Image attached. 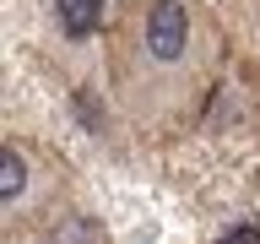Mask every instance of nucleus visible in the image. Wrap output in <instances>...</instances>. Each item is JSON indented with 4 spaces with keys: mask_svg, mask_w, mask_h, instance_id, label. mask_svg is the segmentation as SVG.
<instances>
[{
    "mask_svg": "<svg viewBox=\"0 0 260 244\" xmlns=\"http://www.w3.org/2000/svg\"><path fill=\"white\" fill-rule=\"evenodd\" d=\"M6 244H109V239H103V223H98L92 211H81L76 201H65L49 217H38L32 228L6 233Z\"/></svg>",
    "mask_w": 260,
    "mask_h": 244,
    "instance_id": "7ed1b4c3",
    "label": "nucleus"
},
{
    "mask_svg": "<svg viewBox=\"0 0 260 244\" xmlns=\"http://www.w3.org/2000/svg\"><path fill=\"white\" fill-rule=\"evenodd\" d=\"M228 71V33L206 0H119L109 16V98L146 141L195 130Z\"/></svg>",
    "mask_w": 260,
    "mask_h": 244,
    "instance_id": "f257e3e1",
    "label": "nucleus"
},
{
    "mask_svg": "<svg viewBox=\"0 0 260 244\" xmlns=\"http://www.w3.org/2000/svg\"><path fill=\"white\" fill-rule=\"evenodd\" d=\"M71 201V168L49 141L27 130H6V158H0V211H6V233L32 228L54 206Z\"/></svg>",
    "mask_w": 260,
    "mask_h": 244,
    "instance_id": "f03ea898",
    "label": "nucleus"
}]
</instances>
